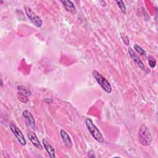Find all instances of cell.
<instances>
[{"mask_svg": "<svg viewBox=\"0 0 158 158\" xmlns=\"http://www.w3.org/2000/svg\"><path fill=\"white\" fill-rule=\"evenodd\" d=\"M138 138L140 143L144 146H149L152 141V138L151 134L144 125H141L138 132Z\"/></svg>", "mask_w": 158, "mask_h": 158, "instance_id": "cell-1", "label": "cell"}, {"mask_svg": "<svg viewBox=\"0 0 158 158\" xmlns=\"http://www.w3.org/2000/svg\"><path fill=\"white\" fill-rule=\"evenodd\" d=\"M85 123L88 131L94 138V139L99 143H103L104 141L103 136L98 128L94 125L93 121L90 118H87L85 120Z\"/></svg>", "mask_w": 158, "mask_h": 158, "instance_id": "cell-2", "label": "cell"}, {"mask_svg": "<svg viewBox=\"0 0 158 158\" xmlns=\"http://www.w3.org/2000/svg\"><path fill=\"white\" fill-rule=\"evenodd\" d=\"M93 74L97 83L100 85L102 89L104 90L107 93H110L112 91V87L110 83L107 81V80L97 70H93Z\"/></svg>", "mask_w": 158, "mask_h": 158, "instance_id": "cell-3", "label": "cell"}, {"mask_svg": "<svg viewBox=\"0 0 158 158\" xmlns=\"http://www.w3.org/2000/svg\"><path fill=\"white\" fill-rule=\"evenodd\" d=\"M24 9L28 17V19L31 21V22L36 27H41L43 24V22L40 17L38 16L28 6H24Z\"/></svg>", "mask_w": 158, "mask_h": 158, "instance_id": "cell-4", "label": "cell"}, {"mask_svg": "<svg viewBox=\"0 0 158 158\" xmlns=\"http://www.w3.org/2000/svg\"><path fill=\"white\" fill-rule=\"evenodd\" d=\"M10 130L13 134L15 135V136L17 138L19 142L23 146L26 144V139L24 137L23 134L22 133V131L20 130V128L15 125L14 123H12L10 125Z\"/></svg>", "mask_w": 158, "mask_h": 158, "instance_id": "cell-5", "label": "cell"}, {"mask_svg": "<svg viewBox=\"0 0 158 158\" xmlns=\"http://www.w3.org/2000/svg\"><path fill=\"white\" fill-rule=\"evenodd\" d=\"M22 115L25 118L26 125L30 127L35 128V121L31 114L28 110H25L22 112Z\"/></svg>", "mask_w": 158, "mask_h": 158, "instance_id": "cell-6", "label": "cell"}, {"mask_svg": "<svg viewBox=\"0 0 158 158\" xmlns=\"http://www.w3.org/2000/svg\"><path fill=\"white\" fill-rule=\"evenodd\" d=\"M128 53L130 56V57H131V59L138 64V65L140 69L144 70L145 67L144 65L143 64V62L141 61V60L138 57V56L136 54L135 52L133 51V49H132L131 48H128Z\"/></svg>", "mask_w": 158, "mask_h": 158, "instance_id": "cell-7", "label": "cell"}, {"mask_svg": "<svg viewBox=\"0 0 158 158\" xmlns=\"http://www.w3.org/2000/svg\"><path fill=\"white\" fill-rule=\"evenodd\" d=\"M60 136H61L62 140H63L64 143H65V144L69 148H72V145H73L72 141L70 137L69 136L68 133L66 132V131L62 129L60 131Z\"/></svg>", "mask_w": 158, "mask_h": 158, "instance_id": "cell-8", "label": "cell"}, {"mask_svg": "<svg viewBox=\"0 0 158 158\" xmlns=\"http://www.w3.org/2000/svg\"><path fill=\"white\" fill-rule=\"evenodd\" d=\"M28 138V139L30 140V141L31 142V143L36 148H42L41 144L38 138V137L36 136V135H35V133L32 132V131H29L27 134Z\"/></svg>", "mask_w": 158, "mask_h": 158, "instance_id": "cell-9", "label": "cell"}, {"mask_svg": "<svg viewBox=\"0 0 158 158\" xmlns=\"http://www.w3.org/2000/svg\"><path fill=\"white\" fill-rule=\"evenodd\" d=\"M42 141H43V144L44 145V147L46 151H47V152L48 153L49 157H51V158L55 157V150H54V148L49 144V143L46 139H43Z\"/></svg>", "mask_w": 158, "mask_h": 158, "instance_id": "cell-10", "label": "cell"}, {"mask_svg": "<svg viewBox=\"0 0 158 158\" xmlns=\"http://www.w3.org/2000/svg\"><path fill=\"white\" fill-rule=\"evenodd\" d=\"M60 2L64 5V7L67 10V11L72 12V13L76 12V8H75L73 3L72 1H61Z\"/></svg>", "mask_w": 158, "mask_h": 158, "instance_id": "cell-11", "label": "cell"}, {"mask_svg": "<svg viewBox=\"0 0 158 158\" xmlns=\"http://www.w3.org/2000/svg\"><path fill=\"white\" fill-rule=\"evenodd\" d=\"M133 48L134 49L138 52L140 55H143V56H145L146 55V51H144V49H143V48H142L140 46H139L137 44H135L133 45Z\"/></svg>", "mask_w": 158, "mask_h": 158, "instance_id": "cell-12", "label": "cell"}, {"mask_svg": "<svg viewBox=\"0 0 158 158\" xmlns=\"http://www.w3.org/2000/svg\"><path fill=\"white\" fill-rule=\"evenodd\" d=\"M17 88H18L19 93L22 94L23 95H25L27 96L30 95V91L29 90H28L27 89H25L23 86H18Z\"/></svg>", "mask_w": 158, "mask_h": 158, "instance_id": "cell-13", "label": "cell"}, {"mask_svg": "<svg viewBox=\"0 0 158 158\" xmlns=\"http://www.w3.org/2000/svg\"><path fill=\"white\" fill-rule=\"evenodd\" d=\"M116 3L118 6V7H119V9L121 10V11L124 13L126 14V6L125 5V3L123 2V1H116Z\"/></svg>", "mask_w": 158, "mask_h": 158, "instance_id": "cell-14", "label": "cell"}, {"mask_svg": "<svg viewBox=\"0 0 158 158\" xmlns=\"http://www.w3.org/2000/svg\"><path fill=\"white\" fill-rule=\"evenodd\" d=\"M148 63H149V66L151 68H154L156 67V59L153 57H152V56L148 57Z\"/></svg>", "mask_w": 158, "mask_h": 158, "instance_id": "cell-15", "label": "cell"}, {"mask_svg": "<svg viewBox=\"0 0 158 158\" xmlns=\"http://www.w3.org/2000/svg\"><path fill=\"white\" fill-rule=\"evenodd\" d=\"M17 96H18V98L20 101H21L22 102H26L28 100L27 99V96H25V95H23L22 94H20L19 93H18V94H17Z\"/></svg>", "mask_w": 158, "mask_h": 158, "instance_id": "cell-16", "label": "cell"}, {"mask_svg": "<svg viewBox=\"0 0 158 158\" xmlns=\"http://www.w3.org/2000/svg\"><path fill=\"white\" fill-rule=\"evenodd\" d=\"M121 37H122V39L123 42L126 45H128V44H129V39H128V37L126 35L123 34V33H121Z\"/></svg>", "mask_w": 158, "mask_h": 158, "instance_id": "cell-17", "label": "cell"}, {"mask_svg": "<svg viewBox=\"0 0 158 158\" xmlns=\"http://www.w3.org/2000/svg\"><path fill=\"white\" fill-rule=\"evenodd\" d=\"M1 86H2V80H1Z\"/></svg>", "mask_w": 158, "mask_h": 158, "instance_id": "cell-18", "label": "cell"}]
</instances>
